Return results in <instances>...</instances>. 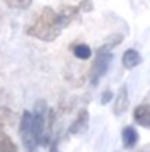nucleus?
I'll return each instance as SVG.
<instances>
[{
  "instance_id": "nucleus-1",
  "label": "nucleus",
  "mask_w": 150,
  "mask_h": 152,
  "mask_svg": "<svg viewBox=\"0 0 150 152\" xmlns=\"http://www.w3.org/2000/svg\"><path fill=\"white\" fill-rule=\"evenodd\" d=\"M62 31L63 28L60 24L58 13L52 7H45L34 23L28 28V34L42 42H53L62 34Z\"/></svg>"
},
{
  "instance_id": "nucleus-2",
  "label": "nucleus",
  "mask_w": 150,
  "mask_h": 152,
  "mask_svg": "<svg viewBox=\"0 0 150 152\" xmlns=\"http://www.w3.org/2000/svg\"><path fill=\"white\" fill-rule=\"evenodd\" d=\"M20 136L23 141V147L26 152H36L39 146V139L33 129V113L29 110H24L20 121Z\"/></svg>"
},
{
  "instance_id": "nucleus-3",
  "label": "nucleus",
  "mask_w": 150,
  "mask_h": 152,
  "mask_svg": "<svg viewBox=\"0 0 150 152\" xmlns=\"http://www.w3.org/2000/svg\"><path fill=\"white\" fill-rule=\"evenodd\" d=\"M112 60H113L112 50L105 49V47H100V49L97 50V57H95L94 63H92V66H91V71H89V79H91L92 86L99 84V81L102 79V76L108 71Z\"/></svg>"
},
{
  "instance_id": "nucleus-4",
  "label": "nucleus",
  "mask_w": 150,
  "mask_h": 152,
  "mask_svg": "<svg viewBox=\"0 0 150 152\" xmlns=\"http://www.w3.org/2000/svg\"><path fill=\"white\" fill-rule=\"evenodd\" d=\"M128 107H129V92H128L126 86H121L116 94L115 104H113V113L116 117H120V115H123L128 110Z\"/></svg>"
},
{
  "instance_id": "nucleus-5",
  "label": "nucleus",
  "mask_w": 150,
  "mask_h": 152,
  "mask_svg": "<svg viewBox=\"0 0 150 152\" xmlns=\"http://www.w3.org/2000/svg\"><path fill=\"white\" fill-rule=\"evenodd\" d=\"M57 13H58L60 24H62V28L65 29L66 26H70V24L78 18V15H79V10H78V7L65 5V7H62V8H60Z\"/></svg>"
},
{
  "instance_id": "nucleus-6",
  "label": "nucleus",
  "mask_w": 150,
  "mask_h": 152,
  "mask_svg": "<svg viewBox=\"0 0 150 152\" xmlns=\"http://www.w3.org/2000/svg\"><path fill=\"white\" fill-rule=\"evenodd\" d=\"M87 126H89V112L86 110V108H83V110H79L76 120L71 123L70 133L71 134H79V133H83L87 129Z\"/></svg>"
},
{
  "instance_id": "nucleus-7",
  "label": "nucleus",
  "mask_w": 150,
  "mask_h": 152,
  "mask_svg": "<svg viewBox=\"0 0 150 152\" xmlns=\"http://www.w3.org/2000/svg\"><path fill=\"white\" fill-rule=\"evenodd\" d=\"M121 61H123V66L126 68V70H133V68L139 66V65L142 63V57L136 49H128L126 52L123 53Z\"/></svg>"
},
{
  "instance_id": "nucleus-8",
  "label": "nucleus",
  "mask_w": 150,
  "mask_h": 152,
  "mask_svg": "<svg viewBox=\"0 0 150 152\" xmlns=\"http://www.w3.org/2000/svg\"><path fill=\"white\" fill-rule=\"evenodd\" d=\"M134 120L137 121V125L149 128L150 126V108L145 104H141L134 108Z\"/></svg>"
},
{
  "instance_id": "nucleus-9",
  "label": "nucleus",
  "mask_w": 150,
  "mask_h": 152,
  "mask_svg": "<svg viewBox=\"0 0 150 152\" xmlns=\"http://www.w3.org/2000/svg\"><path fill=\"white\" fill-rule=\"evenodd\" d=\"M121 139H123V146L126 149H133L139 141V134L133 126H124L121 131Z\"/></svg>"
},
{
  "instance_id": "nucleus-10",
  "label": "nucleus",
  "mask_w": 150,
  "mask_h": 152,
  "mask_svg": "<svg viewBox=\"0 0 150 152\" xmlns=\"http://www.w3.org/2000/svg\"><path fill=\"white\" fill-rule=\"evenodd\" d=\"M0 152H18L16 144L13 142V139L5 133L3 125H0Z\"/></svg>"
},
{
  "instance_id": "nucleus-11",
  "label": "nucleus",
  "mask_w": 150,
  "mask_h": 152,
  "mask_svg": "<svg viewBox=\"0 0 150 152\" xmlns=\"http://www.w3.org/2000/svg\"><path fill=\"white\" fill-rule=\"evenodd\" d=\"M73 53H74V57L79 58V60H87V58H91L92 50L87 44H76L73 47Z\"/></svg>"
},
{
  "instance_id": "nucleus-12",
  "label": "nucleus",
  "mask_w": 150,
  "mask_h": 152,
  "mask_svg": "<svg viewBox=\"0 0 150 152\" xmlns=\"http://www.w3.org/2000/svg\"><path fill=\"white\" fill-rule=\"evenodd\" d=\"M5 3L12 8H18V10H26L31 7L33 0H5Z\"/></svg>"
},
{
  "instance_id": "nucleus-13",
  "label": "nucleus",
  "mask_w": 150,
  "mask_h": 152,
  "mask_svg": "<svg viewBox=\"0 0 150 152\" xmlns=\"http://www.w3.org/2000/svg\"><path fill=\"white\" fill-rule=\"evenodd\" d=\"M123 41V36L121 34H115V36H110L108 39L105 41V44H103L102 47H105V49H108V50H112L113 47H116L120 42Z\"/></svg>"
},
{
  "instance_id": "nucleus-14",
  "label": "nucleus",
  "mask_w": 150,
  "mask_h": 152,
  "mask_svg": "<svg viewBox=\"0 0 150 152\" xmlns=\"http://www.w3.org/2000/svg\"><path fill=\"white\" fill-rule=\"evenodd\" d=\"M76 7H78V10H79V12H86V13H89V12H92V10H94L92 0H83V2H81L79 5H76Z\"/></svg>"
},
{
  "instance_id": "nucleus-15",
  "label": "nucleus",
  "mask_w": 150,
  "mask_h": 152,
  "mask_svg": "<svg viewBox=\"0 0 150 152\" xmlns=\"http://www.w3.org/2000/svg\"><path fill=\"white\" fill-rule=\"evenodd\" d=\"M110 99H112V91H105L102 94V104L105 105V104L110 102Z\"/></svg>"
},
{
  "instance_id": "nucleus-16",
  "label": "nucleus",
  "mask_w": 150,
  "mask_h": 152,
  "mask_svg": "<svg viewBox=\"0 0 150 152\" xmlns=\"http://www.w3.org/2000/svg\"><path fill=\"white\" fill-rule=\"evenodd\" d=\"M50 152H58V144H57V141H52V144H50Z\"/></svg>"
}]
</instances>
